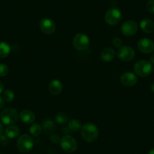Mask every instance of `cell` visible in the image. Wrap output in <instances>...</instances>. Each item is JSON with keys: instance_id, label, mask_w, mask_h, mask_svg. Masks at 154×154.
<instances>
[{"instance_id": "7a4b0ae2", "label": "cell", "mask_w": 154, "mask_h": 154, "mask_svg": "<svg viewBox=\"0 0 154 154\" xmlns=\"http://www.w3.org/2000/svg\"><path fill=\"white\" fill-rule=\"evenodd\" d=\"M19 118L18 112L14 108H6L0 114V119L2 123L7 125H11L17 122Z\"/></svg>"}, {"instance_id": "4316f807", "label": "cell", "mask_w": 154, "mask_h": 154, "mask_svg": "<svg viewBox=\"0 0 154 154\" xmlns=\"http://www.w3.org/2000/svg\"><path fill=\"white\" fill-rule=\"evenodd\" d=\"M8 143V140L7 136L1 134V135H0V144L2 145V146H7Z\"/></svg>"}, {"instance_id": "6da1fadb", "label": "cell", "mask_w": 154, "mask_h": 154, "mask_svg": "<svg viewBox=\"0 0 154 154\" xmlns=\"http://www.w3.org/2000/svg\"><path fill=\"white\" fill-rule=\"evenodd\" d=\"M80 131L82 139L88 143H93L98 137V128L94 124L91 122H87L84 124Z\"/></svg>"}, {"instance_id": "f546056e", "label": "cell", "mask_w": 154, "mask_h": 154, "mask_svg": "<svg viewBox=\"0 0 154 154\" xmlns=\"http://www.w3.org/2000/svg\"><path fill=\"white\" fill-rule=\"evenodd\" d=\"M4 91V85L2 83V82H0V94H2Z\"/></svg>"}, {"instance_id": "836d02e7", "label": "cell", "mask_w": 154, "mask_h": 154, "mask_svg": "<svg viewBox=\"0 0 154 154\" xmlns=\"http://www.w3.org/2000/svg\"><path fill=\"white\" fill-rule=\"evenodd\" d=\"M148 154H154V148L153 149H151L149 151V152H148Z\"/></svg>"}, {"instance_id": "484cf974", "label": "cell", "mask_w": 154, "mask_h": 154, "mask_svg": "<svg viewBox=\"0 0 154 154\" xmlns=\"http://www.w3.org/2000/svg\"><path fill=\"white\" fill-rule=\"evenodd\" d=\"M112 43L116 48H119L120 47L122 46V41L120 38H119V37H115V38L112 39Z\"/></svg>"}, {"instance_id": "4fadbf2b", "label": "cell", "mask_w": 154, "mask_h": 154, "mask_svg": "<svg viewBox=\"0 0 154 154\" xmlns=\"http://www.w3.org/2000/svg\"><path fill=\"white\" fill-rule=\"evenodd\" d=\"M63 89V84L58 79H53L48 85V91L52 95H57Z\"/></svg>"}, {"instance_id": "e0dca14e", "label": "cell", "mask_w": 154, "mask_h": 154, "mask_svg": "<svg viewBox=\"0 0 154 154\" xmlns=\"http://www.w3.org/2000/svg\"><path fill=\"white\" fill-rule=\"evenodd\" d=\"M5 134L8 138L14 139L18 137V135L20 134V129L18 127L15 126V125H9L5 129Z\"/></svg>"}, {"instance_id": "ac0fdd59", "label": "cell", "mask_w": 154, "mask_h": 154, "mask_svg": "<svg viewBox=\"0 0 154 154\" xmlns=\"http://www.w3.org/2000/svg\"><path fill=\"white\" fill-rule=\"evenodd\" d=\"M11 52V47L5 42H0V59L5 58Z\"/></svg>"}, {"instance_id": "ba28073f", "label": "cell", "mask_w": 154, "mask_h": 154, "mask_svg": "<svg viewBox=\"0 0 154 154\" xmlns=\"http://www.w3.org/2000/svg\"><path fill=\"white\" fill-rule=\"evenodd\" d=\"M117 57L122 61L128 62L132 60L135 57L134 50L128 45L122 46L118 49Z\"/></svg>"}, {"instance_id": "8992f818", "label": "cell", "mask_w": 154, "mask_h": 154, "mask_svg": "<svg viewBox=\"0 0 154 154\" xmlns=\"http://www.w3.org/2000/svg\"><path fill=\"white\" fill-rule=\"evenodd\" d=\"M105 21L110 26H116L120 22L122 19V13L120 10L116 8H109L105 14Z\"/></svg>"}, {"instance_id": "7402d4cb", "label": "cell", "mask_w": 154, "mask_h": 154, "mask_svg": "<svg viewBox=\"0 0 154 154\" xmlns=\"http://www.w3.org/2000/svg\"><path fill=\"white\" fill-rule=\"evenodd\" d=\"M68 119H69V117H68L67 114L63 112H58L55 116V121L57 123L60 124L66 123L68 121Z\"/></svg>"}, {"instance_id": "e575fe53", "label": "cell", "mask_w": 154, "mask_h": 154, "mask_svg": "<svg viewBox=\"0 0 154 154\" xmlns=\"http://www.w3.org/2000/svg\"><path fill=\"white\" fill-rule=\"evenodd\" d=\"M0 154H2V153H1V152H0Z\"/></svg>"}, {"instance_id": "cb8c5ba5", "label": "cell", "mask_w": 154, "mask_h": 154, "mask_svg": "<svg viewBox=\"0 0 154 154\" xmlns=\"http://www.w3.org/2000/svg\"><path fill=\"white\" fill-rule=\"evenodd\" d=\"M9 72V68L5 63H0V76H6Z\"/></svg>"}, {"instance_id": "5bb4252c", "label": "cell", "mask_w": 154, "mask_h": 154, "mask_svg": "<svg viewBox=\"0 0 154 154\" xmlns=\"http://www.w3.org/2000/svg\"><path fill=\"white\" fill-rule=\"evenodd\" d=\"M20 118L26 124H32L35 119V113L29 109H23L20 112Z\"/></svg>"}, {"instance_id": "3957f363", "label": "cell", "mask_w": 154, "mask_h": 154, "mask_svg": "<svg viewBox=\"0 0 154 154\" xmlns=\"http://www.w3.org/2000/svg\"><path fill=\"white\" fill-rule=\"evenodd\" d=\"M34 146V140L29 134H22L18 137L17 141V147L20 152L26 153L32 149Z\"/></svg>"}, {"instance_id": "ffe728a7", "label": "cell", "mask_w": 154, "mask_h": 154, "mask_svg": "<svg viewBox=\"0 0 154 154\" xmlns=\"http://www.w3.org/2000/svg\"><path fill=\"white\" fill-rule=\"evenodd\" d=\"M42 126L38 123H32L29 126V131L32 136H33V137H38L41 134V132H42Z\"/></svg>"}, {"instance_id": "8fae6325", "label": "cell", "mask_w": 154, "mask_h": 154, "mask_svg": "<svg viewBox=\"0 0 154 154\" xmlns=\"http://www.w3.org/2000/svg\"><path fill=\"white\" fill-rule=\"evenodd\" d=\"M137 48L139 51L143 54H149L154 50V42L150 38H143L139 40L137 43Z\"/></svg>"}, {"instance_id": "d4e9b609", "label": "cell", "mask_w": 154, "mask_h": 154, "mask_svg": "<svg viewBox=\"0 0 154 154\" xmlns=\"http://www.w3.org/2000/svg\"><path fill=\"white\" fill-rule=\"evenodd\" d=\"M146 10L151 14H154V0H149L146 5Z\"/></svg>"}, {"instance_id": "7c38bea8", "label": "cell", "mask_w": 154, "mask_h": 154, "mask_svg": "<svg viewBox=\"0 0 154 154\" xmlns=\"http://www.w3.org/2000/svg\"><path fill=\"white\" fill-rule=\"evenodd\" d=\"M120 82L126 87H131L137 82V77L134 73L131 72H125L120 76Z\"/></svg>"}, {"instance_id": "44dd1931", "label": "cell", "mask_w": 154, "mask_h": 154, "mask_svg": "<svg viewBox=\"0 0 154 154\" xmlns=\"http://www.w3.org/2000/svg\"><path fill=\"white\" fill-rule=\"evenodd\" d=\"M82 123L79 120L75 119H71L69 122V124H68V127H69V129L72 131L75 132V131H79L82 128Z\"/></svg>"}, {"instance_id": "2e32d148", "label": "cell", "mask_w": 154, "mask_h": 154, "mask_svg": "<svg viewBox=\"0 0 154 154\" xmlns=\"http://www.w3.org/2000/svg\"><path fill=\"white\" fill-rule=\"evenodd\" d=\"M116 52L113 48H106L102 51L100 54V58L104 62H110L115 58Z\"/></svg>"}, {"instance_id": "83f0119b", "label": "cell", "mask_w": 154, "mask_h": 154, "mask_svg": "<svg viewBox=\"0 0 154 154\" xmlns=\"http://www.w3.org/2000/svg\"><path fill=\"white\" fill-rule=\"evenodd\" d=\"M51 142H53L54 143H57L59 142H60V137L57 134H53L52 136L51 137Z\"/></svg>"}, {"instance_id": "52a82bcc", "label": "cell", "mask_w": 154, "mask_h": 154, "mask_svg": "<svg viewBox=\"0 0 154 154\" xmlns=\"http://www.w3.org/2000/svg\"><path fill=\"white\" fill-rule=\"evenodd\" d=\"M60 143L63 150L67 153H72L76 150L77 147H78L76 140H75L74 137L69 135L63 136L60 139Z\"/></svg>"}, {"instance_id": "603a6c76", "label": "cell", "mask_w": 154, "mask_h": 154, "mask_svg": "<svg viewBox=\"0 0 154 154\" xmlns=\"http://www.w3.org/2000/svg\"><path fill=\"white\" fill-rule=\"evenodd\" d=\"M2 99H3L4 101L8 102V103L13 101V100L14 99V92L9 89L5 90L3 92V94H2Z\"/></svg>"}, {"instance_id": "277c9868", "label": "cell", "mask_w": 154, "mask_h": 154, "mask_svg": "<svg viewBox=\"0 0 154 154\" xmlns=\"http://www.w3.org/2000/svg\"><path fill=\"white\" fill-rule=\"evenodd\" d=\"M152 63L147 60H139L134 65V71L138 76L146 77L151 73Z\"/></svg>"}, {"instance_id": "1f68e13d", "label": "cell", "mask_w": 154, "mask_h": 154, "mask_svg": "<svg viewBox=\"0 0 154 154\" xmlns=\"http://www.w3.org/2000/svg\"><path fill=\"white\" fill-rule=\"evenodd\" d=\"M2 132H3V125L0 123V135L2 134Z\"/></svg>"}, {"instance_id": "5b68a950", "label": "cell", "mask_w": 154, "mask_h": 154, "mask_svg": "<svg viewBox=\"0 0 154 154\" xmlns=\"http://www.w3.org/2000/svg\"><path fill=\"white\" fill-rule=\"evenodd\" d=\"M74 48L78 51H83L88 49L90 45L89 38L84 33H77L72 40Z\"/></svg>"}, {"instance_id": "4dcf8cb0", "label": "cell", "mask_w": 154, "mask_h": 154, "mask_svg": "<svg viewBox=\"0 0 154 154\" xmlns=\"http://www.w3.org/2000/svg\"><path fill=\"white\" fill-rule=\"evenodd\" d=\"M149 60H150L151 63H154V54H152V55L149 57Z\"/></svg>"}, {"instance_id": "f1b7e54d", "label": "cell", "mask_w": 154, "mask_h": 154, "mask_svg": "<svg viewBox=\"0 0 154 154\" xmlns=\"http://www.w3.org/2000/svg\"><path fill=\"white\" fill-rule=\"evenodd\" d=\"M4 103H5V101L3 100L2 97H0V109H2V108L4 106Z\"/></svg>"}, {"instance_id": "d6986e66", "label": "cell", "mask_w": 154, "mask_h": 154, "mask_svg": "<svg viewBox=\"0 0 154 154\" xmlns=\"http://www.w3.org/2000/svg\"><path fill=\"white\" fill-rule=\"evenodd\" d=\"M42 128H43L44 131L46 133H50L54 131L55 128V123L51 119H45L42 122Z\"/></svg>"}, {"instance_id": "30bf717a", "label": "cell", "mask_w": 154, "mask_h": 154, "mask_svg": "<svg viewBox=\"0 0 154 154\" xmlns=\"http://www.w3.org/2000/svg\"><path fill=\"white\" fill-rule=\"evenodd\" d=\"M39 29L43 33L46 35H51L55 31V23L51 19L45 17L39 21Z\"/></svg>"}, {"instance_id": "9c48e42d", "label": "cell", "mask_w": 154, "mask_h": 154, "mask_svg": "<svg viewBox=\"0 0 154 154\" xmlns=\"http://www.w3.org/2000/svg\"><path fill=\"white\" fill-rule=\"evenodd\" d=\"M138 29L137 23L134 20H128L124 22L121 26V32L125 36H132L135 35Z\"/></svg>"}, {"instance_id": "d6a6232c", "label": "cell", "mask_w": 154, "mask_h": 154, "mask_svg": "<svg viewBox=\"0 0 154 154\" xmlns=\"http://www.w3.org/2000/svg\"><path fill=\"white\" fill-rule=\"evenodd\" d=\"M150 89H151V91H152V92H154V82H153V83L151 84V85H150Z\"/></svg>"}, {"instance_id": "9a60e30c", "label": "cell", "mask_w": 154, "mask_h": 154, "mask_svg": "<svg viewBox=\"0 0 154 154\" xmlns=\"http://www.w3.org/2000/svg\"><path fill=\"white\" fill-rule=\"evenodd\" d=\"M140 29L146 33H152L154 32V22L150 19H143L140 23Z\"/></svg>"}]
</instances>
